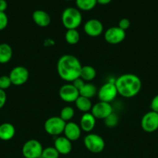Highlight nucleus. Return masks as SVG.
Listing matches in <instances>:
<instances>
[{
  "mask_svg": "<svg viewBox=\"0 0 158 158\" xmlns=\"http://www.w3.org/2000/svg\"><path fill=\"white\" fill-rule=\"evenodd\" d=\"M81 64L78 59L71 54H65L59 58L57 63L58 76L63 80L72 83L80 77Z\"/></svg>",
  "mask_w": 158,
  "mask_h": 158,
  "instance_id": "obj_1",
  "label": "nucleus"
},
{
  "mask_svg": "<svg viewBox=\"0 0 158 158\" xmlns=\"http://www.w3.org/2000/svg\"><path fill=\"white\" fill-rule=\"evenodd\" d=\"M118 94L125 98H132L137 95L142 88V82L138 76L133 73H125L115 80Z\"/></svg>",
  "mask_w": 158,
  "mask_h": 158,
  "instance_id": "obj_2",
  "label": "nucleus"
},
{
  "mask_svg": "<svg viewBox=\"0 0 158 158\" xmlns=\"http://www.w3.org/2000/svg\"><path fill=\"white\" fill-rule=\"evenodd\" d=\"M62 24L68 29H77L82 23V15L80 10L74 7H68L61 15Z\"/></svg>",
  "mask_w": 158,
  "mask_h": 158,
  "instance_id": "obj_3",
  "label": "nucleus"
},
{
  "mask_svg": "<svg viewBox=\"0 0 158 158\" xmlns=\"http://www.w3.org/2000/svg\"><path fill=\"white\" fill-rule=\"evenodd\" d=\"M84 145L92 154H99L105 149V143L101 136L96 134H89L84 139Z\"/></svg>",
  "mask_w": 158,
  "mask_h": 158,
  "instance_id": "obj_4",
  "label": "nucleus"
},
{
  "mask_svg": "<svg viewBox=\"0 0 158 158\" xmlns=\"http://www.w3.org/2000/svg\"><path fill=\"white\" fill-rule=\"evenodd\" d=\"M43 150V146L39 140L31 139L23 144L22 154L25 158H40Z\"/></svg>",
  "mask_w": 158,
  "mask_h": 158,
  "instance_id": "obj_5",
  "label": "nucleus"
},
{
  "mask_svg": "<svg viewBox=\"0 0 158 158\" xmlns=\"http://www.w3.org/2000/svg\"><path fill=\"white\" fill-rule=\"evenodd\" d=\"M66 122L60 117H50L45 121L44 130L51 136H59L64 132Z\"/></svg>",
  "mask_w": 158,
  "mask_h": 158,
  "instance_id": "obj_6",
  "label": "nucleus"
},
{
  "mask_svg": "<svg viewBox=\"0 0 158 158\" xmlns=\"http://www.w3.org/2000/svg\"><path fill=\"white\" fill-rule=\"evenodd\" d=\"M117 95L118 92L115 85V81H109L104 83L98 90V97L99 101L105 102V103H110L116 99Z\"/></svg>",
  "mask_w": 158,
  "mask_h": 158,
  "instance_id": "obj_7",
  "label": "nucleus"
},
{
  "mask_svg": "<svg viewBox=\"0 0 158 158\" xmlns=\"http://www.w3.org/2000/svg\"><path fill=\"white\" fill-rule=\"evenodd\" d=\"M12 84L14 86H22L27 82L29 73L26 67L18 66L14 67L10 71L9 75Z\"/></svg>",
  "mask_w": 158,
  "mask_h": 158,
  "instance_id": "obj_8",
  "label": "nucleus"
},
{
  "mask_svg": "<svg viewBox=\"0 0 158 158\" xmlns=\"http://www.w3.org/2000/svg\"><path fill=\"white\" fill-rule=\"evenodd\" d=\"M141 127L145 132L153 133L158 130V113L150 111L141 119Z\"/></svg>",
  "mask_w": 158,
  "mask_h": 158,
  "instance_id": "obj_9",
  "label": "nucleus"
},
{
  "mask_svg": "<svg viewBox=\"0 0 158 158\" xmlns=\"http://www.w3.org/2000/svg\"><path fill=\"white\" fill-rule=\"evenodd\" d=\"M105 41L111 45H116L122 43L125 38V31L119 26H112L106 29L104 33Z\"/></svg>",
  "mask_w": 158,
  "mask_h": 158,
  "instance_id": "obj_10",
  "label": "nucleus"
},
{
  "mask_svg": "<svg viewBox=\"0 0 158 158\" xmlns=\"http://www.w3.org/2000/svg\"><path fill=\"white\" fill-rule=\"evenodd\" d=\"M91 113L95 119L105 120L113 113V109L109 103L99 101L92 106Z\"/></svg>",
  "mask_w": 158,
  "mask_h": 158,
  "instance_id": "obj_11",
  "label": "nucleus"
},
{
  "mask_svg": "<svg viewBox=\"0 0 158 158\" xmlns=\"http://www.w3.org/2000/svg\"><path fill=\"white\" fill-rule=\"evenodd\" d=\"M79 96H80L79 91L74 87L72 83H67L63 85L59 89V97L66 103L75 102Z\"/></svg>",
  "mask_w": 158,
  "mask_h": 158,
  "instance_id": "obj_12",
  "label": "nucleus"
},
{
  "mask_svg": "<svg viewBox=\"0 0 158 158\" xmlns=\"http://www.w3.org/2000/svg\"><path fill=\"white\" fill-rule=\"evenodd\" d=\"M104 27L101 21L96 19L88 20L84 25V31L90 37H98L103 32Z\"/></svg>",
  "mask_w": 158,
  "mask_h": 158,
  "instance_id": "obj_13",
  "label": "nucleus"
},
{
  "mask_svg": "<svg viewBox=\"0 0 158 158\" xmlns=\"http://www.w3.org/2000/svg\"><path fill=\"white\" fill-rule=\"evenodd\" d=\"M63 133L64 134V137L71 142L76 141L80 138L81 134V129L77 123L70 121L66 123Z\"/></svg>",
  "mask_w": 158,
  "mask_h": 158,
  "instance_id": "obj_14",
  "label": "nucleus"
},
{
  "mask_svg": "<svg viewBox=\"0 0 158 158\" xmlns=\"http://www.w3.org/2000/svg\"><path fill=\"white\" fill-rule=\"evenodd\" d=\"M54 148L62 155H67L72 151V142L64 137H57L54 140Z\"/></svg>",
  "mask_w": 158,
  "mask_h": 158,
  "instance_id": "obj_15",
  "label": "nucleus"
},
{
  "mask_svg": "<svg viewBox=\"0 0 158 158\" xmlns=\"http://www.w3.org/2000/svg\"><path fill=\"white\" fill-rule=\"evenodd\" d=\"M32 18L36 25L40 27H46L50 24V15L45 11L37 9L33 12Z\"/></svg>",
  "mask_w": 158,
  "mask_h": 158,
  "instance_id": "obj_16",
  "label": "nucleus"
},
{
  "mask_svg": "<svg viewBox=\"0 0 158 158\" xmlns=\"http://www.w3.org/2000/svg\"><path fill=\"white\" fill-rule=\"evenodd\" d=\"M95 122L96 119L91 114V113H85L81 117L79 126H80L82 131L90 133L95 127Z\"/></svg>",
  "mask_w": 158,
  "mask_h": 158,
  "instance_id": "obj_17",
  "label": "nucleus"
},
{
  "mask_svg": "<svg viewBox=\"0 0 158 158\" xmlns=\"http://www.w3.org/2000/svg\"><path fill=\"white\" fill-rule=\"evenodd\" d=\"M15 134V127L10 123H3L0 125V140L4 141L12 140Z\"/></svg>",
  "mask_w": 158,
  "mask_h": 158,
  "instance_id": "obj_18",
  "label": "nucleus"
},
{
  "mask_svg": "<svg viewBox=\"0 0 158 158\" xmlns=\"http://www.w3.org/2000/svg\"><path fill=\"white\" fill-rule=\"evenodd\" d=\"M12 57V47L8 43L0 44V64L9 63Z\"/></svg>",
  "mask_w": 158,
  "mask_h": 158,
  "instance_id": "obj_19",
  "label": "nucleus"
},
{
  "mask_svg": "<svg viewBox=\"0 0 158 158\" xmlns=\"http://www.w3.org/2000/svg\"><path fill=\"white\" fill-rule=\"evenodd\" d=\"M75 106L80 111L85 113H88L91 111L92 108V103H91V99L86 98V97L79 96L77 100H75Z\"/></svg>",
  "mask_w": 158,
  "mask_h": 158,
  "instance_id": "obj_20",
  "label": "nucleus"
},
{
  "mask_svg": "<svg viewBox=\"0 0 158 158\" xmlns=\"http://www.w3.org/2000/svg\"><path fill=\"white\" fill-rule=\"evenodd\" d=\"M96 77V70L93 66L87 65L82 66L81 69L80 78L85 82H91Z\"/></svg>",
  "mask_w": 158,
  "mask_h": 158,
  "instance_id": "obj_21",
  "label": "nucleus"
},
{
  "mask_svg": "<svg viewBox=\"0 0 158 158\" xmlns=\"http://www.w3.org/2000/svg\"><path fill=\"white\" fill-rule=\"evenodd\" d=\"M98 94L97 88L94 84L91 83H85V86L82 87V89L79 91L80 96L86 98L91 99L94 97Z\"/></svg>",
  "mask_w": 158,
  "mask_h": 158,
  "instance_id": "obj_22",
  "label": "nucleus"
},
{
  "mask_svg": "<svg viewBox=\"0 0 158 158\" xmlns=\"http://www.w3.org/2000/svg\"><path fill=\"white\" fill-rule=\"evenodd\" d=\"M65 41L70 45H76L80 40V33L77 29H68L65 32Z\"/></svg>",
  "mask_w": 158,
  "mask_h": 158,
  "instance_id": "obj_23",
  "label": "nucleus"
},
{
  "mask_svg": "<svg viewBox=\"0 0 158 158\" xmlns=\"http://www.w3.org/2000/svg\"><path fill=\"white\" fill-rule=\"evenodd\" d=\"M77 9L81 11H90L97 5V0H75Z\"/></svg>",
  "mask_w": 158,
  "mask_h": 158,
  "instance_id": "obj_24",
  "label": "nucleus"
},
{
  "mask_svg": "<svg viewBox=\"0 0 158 158\" xmlns=\"http://www.w3.org/2000/svg\"><path fill=\"white\" fill-rule=\"evenodd\" d=\"M74 116V108L70 106H66L61 110L60 114V117L65 121L66 123L70 122L71 119H73Z\"/></svg>",
  "mask_w": 158,
  "mask_h": 158,
  "instance_id": "obj_25",
  "label": "nucleus"
},
{
  "mask_svg": "<svg viewBox=\"0 0 158 158\" xmlns=\"http://www.w3.org/2000/svg\"><path fill=\"white\" fill-rule=\"evenodd\" d=\"M60 154L54 147H48L44 148L40 158H58Z\"/></svg>",
  "mask_w": 158,
  "mask_h": 158,
  "instance_id": "obj_26",
  "label": "nucleus"
},
{
  "mask_svg": "<svg viewBox=\"0 0 158 158\" xmlns=\"http://www.w3.org/2000/svg\"><path fill=\"white\" fill-rule=\"evenodd\" d=\"M119 123V117L116 114L112 113L108 117L105 119V124L108 127H114Z\"/></svg>",
  "mask_w": 158,
  "mask_h": 158,
  "instance_id": "obj_27",
  "label": "nucleus"
},
{
  "mask_svg": "<svg viewBox=\"0 0 158 158\" xmlns=\"http://www.w3.org/2000/svg\"><path fill=\"white\" fill-rule=\"evenodd\" d=\"M12 84L10 78L9 76H2L0 77V89L2 90H6L9 88Z\"/></svg>",
  "mask_w": 158,
  "mask_h": 158,
  "instance_id": "obj_28",
  "label": "nucleus"
},
{
  "mask_svg": "<svg viewBox=\"0 0 158 158\" xmlns=\"http://www.w3.org/2000/svg\"><path fill=\"white\" fill-rule=\"evenodd\" d=\"M9 19L8 16L4 12H0V31L6 29L8 26Z\"/></svg>",
  "mask_w": 158,
  "mask_h": 158,
  "instance_id": "obj_29",
  "label": "nucleus"
},
{
  "mask_svg": "<svg viewBox=\"0 0 158 158\" xmlns=\"http://www.w3.org/2000/svg\"><path fill=\"white\" fill-rule=\"evenodd\" d=\"M119 26L121 29L125 31L128 29L130 26V21L126 18H122L119 20Z\"/></svg>",
  "mask_w": 158,
  "mask_h": 158,
  "instance_id": "obj_30",
  "label": "nucleus"
},
{
  "mask_svg": "<svg viewBox=\"0 0 158 158\" xmlns=\"http://www.w3.org/2000/svg\"><path fill=\"white\" fill-rule=\"evenodd\" d=\"M72 84L74 85V86L77 89V90L80 91L81 89H82V87L85 86V82L82 79H81L80 77H79V78L76 79L75 80H74V81L72 82Z\"/></svg>",
  "mask_w": 158,
  "mask_h": 158,
  "instance_id": "obj_31",
  "label": "nucleus"
},
{
  "mask_svg": "<svg viewBox=\"0 0 158 158\" xmlns=\"http://www.w3.org/2000/svg\"><path fill=\"white\" fill-rule=\"evenodd\" d=\"M150 108L152 111L158 113V94L152 99L151 103H150Z\"/></svg>",
  "mask_w": 158,
  "mask_h": 158,
  "instance_id": "obj_32",
  "label": "nucleus"
},
{
  "mask_svg": "<svg viewBox=\"0 0 158 158\" xmlns=\"http://www.w3.org/2000/svg\"><path fill=\"white\" fill-rule=\"evenodd\" d=\"M6 98H7V97H6V94L5 90L0 89V109H2L6 104Z\"/></svg>",
  "mask_w": 158,
  "mask_h": 158,
  "instance_id": "obj_33",
  "label": "nucleus"
},
{
  "mask_svg": "<svg viewBox=\"0 0 158 158\" xmlns=\"http://www.w3.org/2000/svg\"><path fill=\"white\" fill-rule=\"evenodd\" d=\"M8 7L7 2L6 0H0V12H4Z\"/></svg>",
  "mask_w": 158,
  "mask_h": 158,
  "instance_id": "obj_34",
  "label": "nucleus"
},
{
  "mask_svg": "<svg viewBox=\"0 0 158 158\" xmlns=\"http://www.w3.org/2000/svg\"><path fill=\"white\" fill-rule=\"evenodd\" d=\"M112 2V0H97V3L100 5H108Z\"/></svg>",
  "mask_w": 158,
  "mask_h": 158,
  "instance_id": "obj_35",
  "label": "nucleus"
},
{
  "mask_svg": "<svg viewBox=\"0 0 158 158\" xmlns=\"http://www.w3.org/2000/svg\"><path fill=\"white\" fill-rule=\"evenodd\" d=\"M65 1H71V0H65Z\"/></svg>",
  "mask_w": 158,
  "mask_h": 158,
  "instance_id": "obj_36",
  "label": "nucleus"
}]
</instances>
